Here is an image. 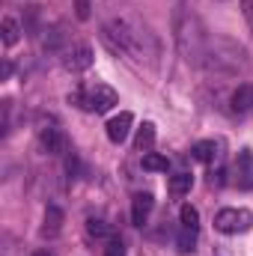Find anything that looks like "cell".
<instances>
[{
  "instance_id": "1",
  "label": "cell",
  "mask_w": 253,
  "mask_h": 256,
  "mask_svg": "<svg viewBox=\"0 0 253 256\" xmlns=\"http://www.w3.org/2000/svg\"><path fill=\"white\" fill-rule=\"evenodd\" d=\"M102 42L110 48V54L140 66V68L155 72L161 63L158 36L134 15H110L102 24Z\"/></svg>"
},
{
  "instance_id": "2",
  "label": "cell",
  "mask_w": 253,
  "mask_h": 256,
  "mask_svg": "<svg viewBox=\"0 0 253 256\" xmlns=\"http://www.w3.org/2000/svg\"><path fill=\"white\" fill-rule=\"evenodd\" d=\"M173 39H176V48L179 54L188 60V63H202L206 60V45H208V36L202 33V24L200 18L190 12L185 3L176 6L173 12Z\"/></svg>"
},
{
  "instance_id": "3",
  "label": "cell",
  "mask_w": 253,
  "mask_h": 256,
  "mask_svg": "<svg viewBox=\"0 0 253 256\" xmlns=\"http://www.w3.org/2000/svg\"><path fill=\"white\" fill-rule=\"evenodd\" d=\"M68 102H74L78 108L92 110V114H108V110H114V104H120V92L110 84L96 80L90 86H80L74 96H68Z\"/></svg>"
},
{
  "instance_id": "4",
  "label": "cell",
  "mask_w": 253,
  "mask_h": 256,
  "mask_svg": "<svg viewBox=\"0 0 253 256\" xmlns=\"http://www.w3.org/2000/svg\"><path fill=\"white\" fill-rule=\"evenodd\" d=\"M253 226V212L250 208H220L214 214V230L224 236H238L248 232Z\"/></svg>"
},
{
  "instance_id": "5",
  "label": "cell",
  "mask_w": 253,
  "mask_h": 256,
  "mask_svg": "<svg viewBox=\"0 0 253 256\" xmlns=\"http://www.w3.org/2000/svg\"><path fill=\"white\" fill-rule=\"evenodd\" d=\"M36 134H39V146H42L48 155H63L66 152V134H63V128L57 126L54 120L42 122Z\"/></svg>"
},
{
  "instance_id": "6",
  "label": "cell",
  "mask_w": 253,
  "mask_h": 256,
  "mask_svg": "<svg viewBox=\"0 0 253 256\" xmlns=\"http://www.w3.org/2000/svg\"><path fill=\"white\" fill-rule=\"evenodd\" d=\"M92 66V48L90 45H72L63 54V68L66 72H86Z\"/></svg>"
},
{
  "instance_id": "7",
  "label": "cell",
  "mask_w": 253,
  "mask_h": 256,
  "mask_svg": "<svg viewBox=\"0 0 253 256\" xmlns=\"http://www.w3.org/2000/svg\"><path fill=\"white\" fill-rule=\"evenodd\" d=\"M131 122H134V116L128 114V110H122V114H116V116H110L108 120V140L110 143H122L128 137V131H131Z\"/></svg>"
},
{
  "instance_id": "8",
  "label": "cell",
  "mask_w": 253,
  "mask_h": 256,
  "mask_svg": "<svg viewBox=\"0 0 253 256\" xmlns=\"http://www.w3.org/2000/svg\"><path fill=\"white\" fill-rule=\"evenodd\" d=\"M152 206H155V200H152V194H134L131 196V224L134 226H143L146 224V218H149V212H152Z\"/></svg>"
},
{
  "instance_id": "9",
  "label": "cell",
  "mask_w": 253,
  "mask_h": 256,
  "mask_svg": "<svg viewBox=\"0 0 253 256\" xmlns=\"http://www.w3.org/2000/svg\"><path fill=\"white\" fill-rule=\"evenodd\" d=\"M63 230V212L57 206L45 208V224H42V238H57Z\"/></svg>"
},
{
  "instance_id": "10",
  "label": "cell",
  "mask_w": 253,
  "mask_h": 256,
  "mask_svg": "<svg viewBox=\"0 0 253 256\" xmlns=\"http://www.w3.org/2000/svg\"><path fill=\"white\" fill-rule=\"evenodd\" d=\"M21 33H24V27H21V21H18L15 15H6V18L0 21V36H3V45H6V48H12V45L21 39Z\"/></svg>"
},
{
  "instance_id": "11",
  "label": "cell",
  "mask_w": 253,
  "mask_h": 256,
  "mask_svg": "<svg viewBox=\"0 0 253 256\" xmlns=\"http://www.w3.org/2000/svg\"><path fill=\"white\" fill-rule=\"evenodd\" d=\"M232 110L236 114L253 110V84H238V90L232 92Z\"/></svg>"
},
{
  "instance_id": "12",
  "label": "cell",
  "mask_w": 253,
  "mask_h": 256,
  "mask_svg": "<svg viewBox=\"0 0 253 256\" xmlns=\"http://www.w3.org/2000/svg\"><path fill=\"white\" fill-rule=\"evenodd\" d=\"M218 143L214 140H200V143H194V149H190V158H196V161H202V164H212V161H218Z\"/></svg>"
},
{
  "instance_id": "13",
  "label": "cell",
  "mask_w": 253,
  "mask_h": 256,
  "mask_svg": "<svg viewBox=\"0 0 253 256\" xmlns=\"http://www.w3.org/2000/svg\"><path fill=\"white\" fill-rule=\"evenodd\" d=\"M152 143H155V126H152V122H143V126L137 128L134 146H137L140 152H149V149H152Z\"/></svg>"
},
{
  "instance_id": "14",
  "label": "cell",
  "mask_w": 253,
  "mask_h": 256,
  "mask_svg": "<svg viewBox=\"0 0 253 256\" xmlns=\"http://www.w3.org/2000/svg\"><path fill=\"white\" fill-rule=\"evenodd\" d=\"M143 170H149V173H167L170 161L164 155H158V152H146L143 155Z\"/></svg>"
},
{
  "instance_id": "15",
  "label": "cell",
  "mask_w": 253,
  "mask_h": 256,
  "mask_svg": "<svg viewBox=\"0 0 253 256\" xmlns=\"http://www.w3.org/2000/svg\"><path fill=\"white\" fill-rule=\"evenodd\" d=\"M190 185H194V176L190 173H176V176H170V194L173 196H185L190 191Z\"/></svg>"
},
{
  "instance_id": "16",
  "label": "cell",
  "mask_w": 253,
  "mask_h": 256,
  "mask_svg": "<svg viewBox=\"0 0 253 256\" xmlns=\"http://www.w3.org/2000/svg\"><path fill=\"white\" fill-rule=\"evenodd\" d=\"M179 218H182V226H185V230H200V212H196L194 206H182Z\"/></svg>"
},
{
  "instance_id": "17",
  "label": "cell",
  "mask_w": 253,
  "mask_h": 256,
  "mask_svg": "<svg viewBox=\"0 0 253 256\" xmlns=\"http://www.w3.org/2000/svg\"><path fill=\"white\" fill-rule=\"evenodd\" d=\"M86 232H90V236H96V238H110L108 224H104V220H98V218H90V220H86Z\"/></svg>"
},
{
  "instance_id": "18",
  "label": "cell",
  "mask_w": 253,
  "mask_h": 256,
  "mask_svg": "<svg viewBox=\"0 0 253 256\" xmlns=\"http://www.w3.org/2000/svg\"><path fill=\"white\" fill-rule=\"evenodd\" d=\"M194 244H196V230H185L182 226V232H179V250L182 254H190Z\"/></svg>"
},
{
  "instance_id": "19",
  "label": "cell",
  "mask_w": 253,
  "mask_h": 256,
  "mask_svg": "<svg viewBox=\"0 0 253 256\" xmlns=\"http://www.w3.org/2000/svg\"><path fill=\"white\" fill-rule=\"evenodd\" d=\"M104 256H126V242L120 236H110L108 238V248H104Z\"/></svg>"
},
{
  "instance_id": "20",
  "label": "cell",
  "mask_w": 253,
  "mask_h": 256,
  "mask_svg": "<svg viewBox=\"0 0 253 256\" xmlns=\"http://www.w3.org/2000/svg\"><path fill=\"white\" fill-rule=\"evenodd\" d=\"M90 15H92V0H74V18L90 21Z\"/></svg>"
},
{
  "instance_id": "21",
  "label": "cell",
  "mask_w": 253,
  "mask_h": 256,
  "mask_svg": "<svg viewBox=\"0 0 253 256\" xmlns=\"http://www.w3.org/2000/svg\"><path fill=\"white\" fill-rule=\"evenodd\" d=\"M242 9H244V18H248V24L253 27V0H242Z\"/></svg>"
},
{
  "instance_id": "22",
  "label": "cell",
  "mask_w": 253,
  "mask_h": 256,
  "mask_svg": "<svg viewBox=\"0 0 253 256\" xmlns=\"http://www.w3.org/2000/svg\"><path fill=\"white\" fill-rule=\"evenodd\" d=\"M36 256H51V254H48V250H39V254H36Z\"/></svg>"
},
{
  "instance_id": "23",
  "label": "cell",
  "mask_w": 253,
  "mask_h": 256,
  "mask_svg": "<svg viewBox=\"0 0 253 256\" xmlns=\"http://www.w3.org/2000/svg\"><path fill=\"white\" fill-rule=\"evenodd\" d=\"M220 3H224V0H220Z\"/></svg>"
}]
</instances>
